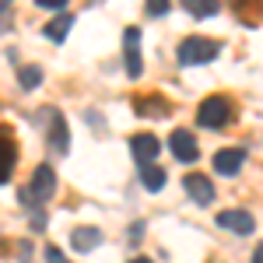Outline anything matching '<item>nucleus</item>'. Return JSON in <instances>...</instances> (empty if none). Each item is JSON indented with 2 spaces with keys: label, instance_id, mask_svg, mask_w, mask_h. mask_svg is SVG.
Here are the masks:
<instances>
[{
  "label": "nucleus",
  "instance_id": "nucleus-20",
  "mask_svg": "<svg viewBox=\"0 0 263 263\" xmlns=\"http://www.w3.org/2000/svg\"><path fill=\"white\" fill-rule=\"evenodd\" d=\"M147 14H155V18H158V14H168V4H165V0H155V4H147Z\"/></svg>",
  "mask_w": 263,
  "mask_h": 263
},
{
  "label": "nucleus",
  "instance_id": "nucleus-1",
  "mask_svg": "<svg viewBox=\"0 0 263 263\" xmlns=\"http://www.w3.org/2000/svg\"><path fill=\"white\" fill-rule=\"evenodd\" d=\"M218 53H221V42L203 39V35H186V39L179 42V49H176V57H179L182 67H200V63H211Z\"/></svg>",
  "mask_w": 263,
  "mask_h": 263
},
{
  "label": "nucleus",
  "instance_id": "nucleus-11",
  "mask_svg": "<svg viewBox=\"0 0 263 263\" xmlns=\"http://www.w3.org/2000/svg\"><path fill=\"white\" fill-rule=\"evenodd\" d=\"M99 242H102V228L84 224V228H74V232H70V246H74L78 253H88V249H95Z\"/></svg>",
  "mask_w": 263,
  "mask_h": 263
},
{
  "label": "nucleus",
  "instance_id": "nucleus-8",
  "mask_svg": "<svg viewBox=\"0 0 263 263\" xmlns=\"http://www.w3.org/2000/svg\"><path fill=\"white\" fill-rule=\"evenodd\" d=\"M218 224L228 228V232H235V235H249L256 228V218L249 211H242V207H235V211H221L218 214Z\"/></svg>",
  "mask_w": 263,
  "mask_h": 263
},
{
  "label": "nucleus",
  "instance_id": "nucleus-22",
  "mask_svg": "<svg viewBox=\"0 0 263 263\" xmlns=\"http://www.w3.org/2000/svg\"><path fill=\"white\" fill-rule=\"evenodd\" d=\"M253 263H263V242L256 246V253H253Z\"/></svg>",
  "mask_w": 263,
  "mask_h": 263
},
{
  "label": "nucleus",
  "instance_id": "nucleus-21",
  "mask_svg": "<svg viewBox=\"0 0 263 263\" xmlns=\"http://www.w3.org/2000/svg\"><path fill=\"white\" fill-rule=\"evenodd\" d=\"M130 239H134V242H141V239H144V221H134V224H130Z\"/></svg>",
  "mask_w": 263,
  "mask_h": 263
},
{
  "label": "nucleus",
  "instance_id": "nucleus-10",
  "mask_svg": "<svg viewBox=\"0 0 263 263\" xmlns=\"http://www.w3.org/2000/svg\"><path fill=\"white\" fill-rule=\"evenodd\" d=\"M246 162V151L242 147H224L214 155V172H221V176H235Z\"/></svg>",
  "mask_w": 263,
  "mask_h": 263
},
{
  "label": "nucleus",
  "instance_id": "nucleus-24",
  "mask_svg": "<svg viewBox=\"0 0 263 263\" xmlns=\"http://www.w3.org/2000/svg\"><path fill=\"white\" fill-rule=\"evenodd\" d=\"M4 11H7V0H0V14H4Z\"/></svg>",
  "mask_w": 263,
  "mask_h": 263
},
{
  "label": "nucleus",
  "instance_id": "nucleus-16",
  "mask_svg": "<svg viewBox=\"0 0 263 263\" xmlns=\"http://www.w3.org/2000/svg\"><path fill=\"white\" fill-rule=\"evenodd\" d=\"M18 84H21V91H35L42 84V70L32 67V63H21L18 67Z\"/></svg>",
  "mask_w": 263,
  "mask_h": 263
},
{
  "label": "nucleus",
  "instance_id": "nucleus-14",
  "mask_svg": "<svg viewBox=\"0 0 263 263\" xmlns=\"http://www.w3.org/2000/svg\"><path fill=\"white\" fill-rule=\"evenodd\" d=\"M137 112L147 116V120H165V116H168V102L158 99V95H147V99L137 102Z\"/></svg>",
  "mask_w": 263,
  "mask_h": 263
},
{
  "label": "nucleus",
  "instance_id": "nucleus-23",
  "mask_svg": "<svg viewBox=\"0 0 263 263\" xmlns=\"http://www.w3.org/2000/svg\"><path fill=\"white\" fill-rule=\"evenodd\" d=\"M130 263H151V260H147V256H134Z\"/></svg>",
  "mask_w": 263,
  "mask_h": 263
},
{
  "label": "nucleus",
  "instance_id": "nucleus-5",
  "mask_svg": "<svg viewBox=\"0 0 263 263\" xmlns=\"http://www.w3.org/2000/svg\"><path fill=\"white\" fill-rule=\"evenodd\" d=\"M123 57H126V74L137 81L144 74V63H141V28H126L123 32Z\"/></svg>",
  "mask_w": 263,
  "mask_h": 263
},
{
  "label": "nucleus",
  "instance_id": "nucleus-3",
  "mask_svg": "<svg viewBox=\"0 0 263 263\" xmlns=\"http://www.w3.org/2000/svg\"><path fill=\"white\" fill-rule=\"evenodd\" d=\"M197 123L207 126V130H221L232 123V102L224 99V95H211V99L200 102V109H197Z\"/></svg>",
  "mask_w": 263,
  "mask_h": 263
},
{
  "label": "nucleus",
  "instance_id": "nucleus-18",
  "mask_svg": "<svg viewBox=\"0 0 263 263\" xmlns=\"http://www.w3.org/2000/svg\"><path fill=\"white\" fill-rule=\"evenodd\" d=\"M42 11H57V14H63V7H67V0H35Z\"/></svg>",
  "mask_w": 263,
  "mask_h": 263
},
{
  "label": "nucleus",
  "instance_id": "nucleus-15",
  "mask_svg": "<svg viewBox=\"0 0 263 263\" xmlns=\"http://www.w3.org/2000/svg\"><path fill=\"white\" fill-rule=\"evenodd\" d=\"M141 182H144V190L158 193L165 186V168L162 165H141Z\"/></svg>",
  "mask_w": 263,
  "mask_h": 263
},
{
  "label": "nucleus",
  "instance_id": "nucleus-17",
  "mask_svg": "<svg viewBox=\"0 0 263 263\" xmlns=\"http://www.w3.org/2000/svg\"><path fill=\"white\" fill-rule=\"evenodd\" d=\"M186 11H190L193 18H214L221 7H218V4H211V0H186Z\"/></svg>",
  "mask_w": 263,
  "mask_h": 263
},
{
  "label": "nucleus",
  "instance_id": "nucleus-7",
  "mask_svg": "<svg viewBox=\"0 0 263 263\" xmlns=\"http://www.w3.org/2000/svg\"><path fill=\"white\" fill-rule=\"evenodd\" d=\"M182 186H186V193H190V200H193V203H200V207L214 203V182L207 179V176H200V172H190V176L182 179Z\"/></svg>",
  "mask_w": 263,
  "mask_h": 263
},
{
  "label": "nucleus",
  "instance_id": "nucleus-6",
  "mask_svg": "<svg viewBox=\"0 0 263 263\" xmlns=\"http://www.w3.org/2000/svg\"><path fill=\"white\" fill-rule=\"evenodd\" d=\"M168 151L179 158V162L193 165L200 158V147H197V137L190 134V130H172V137H168Z\"/></svg>",
  "mask_w": 263,
  "mask_h": 263
},
{
  "label": "nucleus",
  "instance_id": "nucleus-13",
  "mask_svg": "<svg viewBox=\"0 0 263 263\" xmlns=\"http://www.w3.org/2000/svg\"><path fill=\"white\" fill-rule=\"evenodd\" d=\"M70 28H74V14H67V11H63V14H57V18H53L49 25H46V28H42V35H46L49 42H63Z\"/></svg>",
  "mask_w": 263,
  "mask_h": 263
},
{
  "label": "nucleus",
  "instance_id": "nucleus-9",
  "mask_svg": "<svg viewBox=\"0 0 263 263\" xmlns=\"http://www.w3.org/2000/svg\"><path fill=\"white\" fill-rule=\"evenodd\" d=\"M158 151H162V144H158V137H151V134H134L130 137V155L141 165H151L158 158Z\"/></svg>",
  "mask_w": 263,
  "mask_h": 263
},
{
  "label": "nucleus",
  "instance_id": "nucleus-19",
  "mask_svg": "<svg viewBox=\"0 0 263 263\" xmlns=\"http://www.w3.org/2000/svg\"><path fill=\"white\" fill-rule=\"evenodd\" d=\"M46 263H70L67 256H63L57 246H46Z\"/></svg>",
  "mask_w": 263,
  "mask_h": 263
},
{
  "label": "nucleus",
  "instance_id": "nucleus-4",
  "mask_svg": "<svg viewBox=\"0 0 263 263\" xmlns=\"http://www.w3.org/2000/svg\"><path fill=\"white\" fill-rule=\"evenodd\" d=\"M39 120L42 126H46V144H49V151L53 155H67V144H70V137H67V120L60 116V109H39Z\"/></svg>",
  "mask_w": 263,
  "mask_h": 263
},
{
  "label": "nucleus",
  "instance_id": "nucleus-12",
  "mask_svg": "<svg viewBox=\"0 0 263 263\" xmlns=\"http://www.w3.org/2000/svg\"><path fill=\"white\" fill-rule=\"evenodd\" d=\"M14 162H18V147L7 141L4 134H0V186L11 179V172H14Z\"/></svg>",
  "mask_w": 263,
  "mask_h": 263
},
{
  "label": "nucleus",
  "instance_id": "nucleus-2",
  "mask_svg": "<svg viewBox=\"0 0 263 263\" xmlns=\"http://www.w3.org/2000/svg\"><path fill=\"white\" fill-rule=\"evenodd\" d=\"M53 193H57V172H53V165L42 162L39 168L32 172V182L21 190V203H25V207H39V203H46Z\"/></svg>",
  "mask_w": 263,
  "mask_h": 263
}]
</instances>
